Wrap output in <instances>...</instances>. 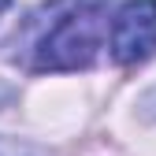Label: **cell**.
Segmentation results:
<instances>
[{
    "label": "cell",
    "mask_w": 156,
    "mask_h": 156,
    "mask_svg": "<svg viewBox=\"0 0 156 156\" xmlns=\"http://www.w3.org/2000/svg\"><path fill=\"white\" fill-rule=\"evenodd\" d=\"M108 0H48L23 30L30 71H78L101 52Z\"/></svg>",
    "instance_id": "6da1fadb"
},
{
    "label": "cell",
    "mask_w": 156,
    "mask_h": 156,
    "mask_svg": "<svg viewBox=\"0 0 156 156\" xmlns=\"http://www.w3.org/2000/svg\"><path fill=\"white\" fill-rule=\"evenodd\" d=\"M156 52V0H126L112 19L115 63H145Z\"/></svg>",
    "instance_id": "7a4b0ae2"
},
{
    "label": "cell",
    "mask_w": 156,
    "mask_h": 156,
    "mask_svg": "<svg viewBox=\"0 0 156 156\" xmlns=\"http://www.w3.org/2000/svg\"><path fill=\"white\" fill-rule=\"evenodd\" d=\"M0 156H45L41 149H34L26 141H11V138H0Z\"/></svg>",
    "instance_id": "3957f363"
},
{
    "label": "cell",
    "mask_w": 156,
    "mask_h": 156,
    "mask_svg": "<svg viewBox=\"0 0 156 156\" xmlns=\"http://www.w3.org/2000/svg\"><path fill=\"white\" fill-rule=\"evenodd\" d=\"M8 4H11V0H0V15H4V11H8Z\"/></svg>",
    "instance_id": "277c9868"
}]
</instances>
